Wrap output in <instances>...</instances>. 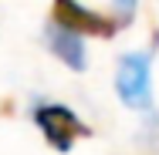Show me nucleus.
<instances>
[{"mask_svg":"<svg viewBox=\"0 0 159 155\" xmlns=\"http://www.w3.org/2000/svg\"><path fill=\"white\" fill-rule=\"evenodd\" d=\"M152 54L149 51H132L119 58L115 67V91L122 105L132 111H152Z\"/></svg>","mask_w":159,"mask_h":155,"instance_id":"nucleus-1","label":"nucleus"},{"mask_svg":"<svg viewBox=\"0 0 159 155\" xmlns=\"http://www.w3.org/2000/svg\"><path fill=\"white\" fill-rule=\"evenodd\" d=\"M51 24L78 34V37H98V41H108L122 31V24L112 14L92 10L81 0H51Z\"/></svg>","mask_w":159,"mask_h":155,"instance_id":"nucleus-2","label":"nucleus"},{"mask_svg":"<svg viewBox=\"0 0 159 155\" xmlns=\"http://www.w3.org/2000/svg\"><path fill=\"white\" fill-rule=\"evenodd\" d=\"M34 125L41 128L44 142L54 152H71L75 142L92 138V128L81 122L68 105H34Z\"/></svg>","mask_w":159,"mask_h":155,"instance_id":"nucleus-3","label":"nucleus"},{"mask_svg":"<svg viewBox=\"0 0 159 155\" xmlns=\"http://www.w3.org/2000/svg\"><path fill=\"white\" fill-rule=\"evenodd\" d=\"M44 44H48V51H51L64 67H71V71H78V74L88 67V51H85V41H81L78 34L64 31V27H58V24H48Z\"/></svg>","mask_w":159,"mask_h":155,"instance_id":"nucleus-4","label":"nucleus"},{"mask_svg":"<svg viewBox=\"0 0 159 155\" xmlns=\"http://www.w3.org/2000/svg\"><path fill=\"white\" fill-rule=\"evenodd\" d=\"M135 7H139V0H112V17H115L122 27H129L132 17H135Z\"/></svg>","mask_w":159,"mask_h":155,"instance_id":"nucleus-5","label":"nucleus"}]
</instances>
